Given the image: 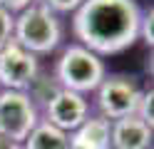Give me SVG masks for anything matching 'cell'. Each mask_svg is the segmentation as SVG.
<instances>
[{"label":"cell","mask_w":154,"mask_h":149,"mask_svg":"<svg viewBox=\"0 0 154 149\" xmlns=\"http://www.w3.org/2000/svg\"><path fill=\"white\" fill-rule=\"evenodd\" d=\"M142 8L137 0H82L72 13L77 45L97 57H112L129 50L139 40Z\"/></svg>","instance_id":"6da1fadb"},{"label":"cell","mask_w":154,"mask_h":149,"mask_svg":"<svg viewBox=\"0 0 154 149\" xmlns=\"http://www.w3.org/2000/svg\"><path fill=\"white\" fill-rule=\"evenodd\" d=\"M37 122H40V112L25 92L0 89V137L23 144Z\"/></svg>","instance_id":"5b68a950"},{"label":"cell","mask_w":154,"mask_h":149,"mask_svg":"<svg viewBox=\"0 0 154 149\" xmlns=\"http://www.w3.org/2000/svg\"><path fill=\"white\" fill-rule=\"evenodd\" d=\"M107 70H104L102 57H97L94 52H90L82 45H67L62 50V55L57 57L55 65V79L62 89H70L77 95H90L100 87V82L104 79Z\"/></svg>","instance_id":"3957f363"},{"label":"cell","mask_w":154,"mask_h":149,"mask_svg":"<svg viewBox=\"0 0 154 149\" xmlns=\"http://www.w3.org/2000/svg\"><path fill=\"white\" fill-rule=\"evenodd\" d=\"M152 23H154V10L149 8L147 13L142 10V23H139V37L147 42L149 47L154 45V33H152Z\"/></svg>","instance_id":"5bb4252c"},{"label":"cell","mask_w":154,"mask_h":149,"mask_svg":"<svg viewBox=\"0 0 154 149\" xmlns=\"http://www.w3.org/2000/svg\"><path fill=\"white\" fill-rule=\"evenodd\" d=\"M13 40V15L5 8H0V47H5Z\"/></svg>","instance_id":"9a60e30c"},{"label":"cell","mask_w":154,"mask_h":149,"mask_svg":"<svg viewBox=\"0 0 154 149\" xmlns=\"http://www.w3.org/2000/svg\"><path fill=\"white\" fill-rule=\"evenodd\" d=\"M35 3H37V0H0V8H5L8 13L15 17L17 13L27 10V8H30V5H35Z\"/></svg>","instance_id":"2e32d148"},{"label":"cell","mask_w":154,"mask_h":149,"mask_svg":"<svg viewBox=\"0 0 154 149\" xmlns=\"http://www.w3.org/2000/svg\"><path fill=\"white\" fill-rule=\"evenodd\" d=\"M0 149H23V147L10 142V139H5V137H0Z\"/></svg>","instance_id":"e0dca14e"},{"label":"cell","mask_w":154,"mask_h":149,"mask_svg":"<svg viewBox=\"0 0 154 149\" xmlns=\"http://www.w3.org/2000/svg\"><path fill=\"white\" fill-rule=\"evenodd\" d=\"M20 147L23 149H70V134L40 119Z\"/></svg>","instance_id":"30bf717a"},{"label":"cell","mask_w":154,"mask_h":149,"mask_svg":"<svg viewBox=\"0 0 154 149\" xmlns=\"http://www.w3.org/2000/svg\"><path fill=\"white\" fill-rule=\"evenodd\" d=\"M70 149H112V122L102 114L87 117L70 132Z\"/></svg>","instance_id":"ba28073f"},{"label":"cell","mask_w":154,"mask_h":149,"mask_svg":"<svg viewBox=\"0 0 154 149\" xmlns=\"http://www.w3.org/2000/svg\"><path fill=\"white\" fill-rule=\"evenodd\" d=\"M134 117L142 119L144 124L154 127V92H152V87L142 89L139 102H137V109H134Z\"/></svg>","instance_id":"7c38bea8"},{"label":"cell","mask_w":154,"mask_h":149,"mask_svg":"<svg viewBox=\"0 0 154 149\" xmlns=\"http://www.w3.org/2000/svg\"><path fill=\"white\" fill-rule=\"evenodd\" d=\"M112 149H152V127L134 114L112 122Z\"/></svg>","instance_id":"9c48e42d"},{"label":"cell","mask_w":154,"mask_h":149,"mask_svg":"<svg viewBox=\"0 0 154 149\" xmlns=\"http://www.w3.org/2000/svg\"><path fill=\"white\" fill-rule=\"evenodd\" d=\"M94 92H97L100 114L104 119H109V122H117V119L134 114L142 87L129 75H104V79L100 82V87Z\"/></svg>","instance_id":"277c9868"},{"label":"cell","mask_w":154,"mask_h":149,"mask_svg":"<svg viewBox=\"0 0 154 149\" xmlns=\"http://www.w3.org/2000/svg\"><path fill=\"white\" fill-rule=\"evenodd\" d=\"M60 89H62V87L57 85V79L50 77V75H45L42 70H40V72L32 77V82L27 85L25 95L30 97V102H32L35 107H42V109H45L47 104H50V99L60 92Z\"/></svg>","instance_id":"8fae6325"},{"label":"cell","mask_w":154,"mask_h":149,"mask_svg":"<svg viewBox=\"0 0 154 149\" xmlns=\"http://www.w3.org/2000/svg\"><path fill=\"white\" fill-rule=\"evenodd\" d=\"M42 112H45V117H42L45 122H50L52 127H57V129H62V132L70 134L90 117V102L82 95H77V92L60 89Z\"/></svg>","instance_id":"52a82bcc"},{"label":"cell","mask_w":154,"mask_h":149,"mask_svg":"<svg viewBox=\"0 0 154 149\" xmlns=\"http://www.w3.org/2000/svg\"><path fill=\"white\" fill-rule=\"evenodd\" d=\"M40 3L57 15V13H75L82 5V0H40Z\"/></svg>","instance_id":"4fadbf2b"},{"label":"cell","mask_w":154,"mask_h":149,"mask_svg":"<svg viewBox=\"0 0 154 149\" xmlns=\"http://www.w3.org/2000/svg\"><path fill=\"white\" fill-rule=\"evenodd\" d=\"M40 72L37 57L10 40L5 47H0V87L3 89H17L25 92L32 77Z\"/></svg>","instance_id":"8992f818"},{"label":"cell","mask_w":154,"mask_h":149,"mask_svg":"<svg viewBox=\"0 0 154 149\" xmlns=\"http://www.w3.org/2000/svg\"><path fill=\"white\" fill-rule=\"evenodd\" d=\"M13 40L30 55H50L62 42V23L42 3H35L13 17Z\"/></svg>","instance_id":"7a4b0ae2"}]
</instances>
